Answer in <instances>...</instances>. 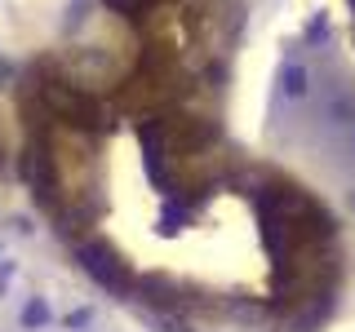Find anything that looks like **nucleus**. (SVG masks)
<instances>
[{"label": "nucleus", "instance_id": "obj_1", "mask_svg": "<svg viewBox=\"0 0 355 332\" xmlns=\"http://www.w3.org/2000/svg\"><path fill=\"white\" fill-rule=\"evenodd\" d=\"M53 226L133 302L200 332H311L347 284V239L293 173L240 151L182 62H62L27 116Z\"/></svg>", "mask_w": 355, "mask_h": 332}, {"label": "nucleus", "instance_id": "obj_2", "mask_svg": "<svg viewBox=\"0 0 355 332\" xmlns=\"http://www.w3.org/2000/svg\"><path fill=\"white\" fill-rule=\"evenodd\" d=\"M18 151H22V129L14 124V116L0 107V195H5L9 173H14V164H18Z\"/></svg>", "mask_w": 355, "mask_h": 332}]
</instances>
